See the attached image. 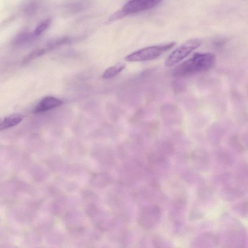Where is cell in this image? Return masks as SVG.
<instances>
[{
    "instance_id": "obj_7",
    "label": "cell",
    "mask_w": 248,
    "mask_h": 248,
    "mask_svg": "<svg viewBox=\"0 0 248 248\" xmlns=\"http://www.w3.org/2000/svg\"><path fill=\"white\" fill-rule=\"evenodd\" d=\"M147 160L149 167L153 170L158 169H165L168 166L167 157L161 153H151L147 155Z\"/></svg>"
},
{
    "instance_id": "obj_6",
    "label": "cell",
    "mask_w": 248,
    "mask_h": 248,
    "mask_svg": "<svg viewBox=\"0 0 248 248\" xmlns=\"http://www.w3.org/2000/svg\"><path fill=\"white\" fill-rule=\"evenodd\" d=\"M62 101L55 97L47 96L42 99L32 110L34 113H41L57 107Z\"/></svg>"
},
{
    "instance_id": "obj_13",
    "label": "cell",
    "mask_w": 248,
    "mask_h": 248,
    "mask_svg": "<svg viewBox=\"0 0 248 248\" xmlns=\"http://www.w3.org/2000/svg\"><path fill=\"white\" fill-rule=\"evenodd\" d=\"M70 38L68 37H63L57 39L49 43L48 45L49 49H51L55 47L66 44L69 42Z\"/></svg>"
},
{
    "instance_id": "obj_10",
    "label": "cell",
    "mask_w": 248,
    "mask_h": 248,
    "mask_svg": "<svg viewBox=\"0 0 248 248\" xmlns=\"http://www.w3.org/2000/svg\"><path fill=\"white\" fill-rule=\"evenodd\" d=\"M34 36H35L33 33L23 32L16 35L14 39V43L17 45L25 44L30 41Z\"/></svg>"
},
{
    "instance_id": "obj_5",
    "label": "cell",
    "mask_w": 248,
    "mask_h": 248,
    "mask_svg": "<svg viewBox=\"0 0 248 248\" xmlns=\"http://www.w3.org/2000/svg\"><path fill=\"white\" fill-rule=\"evenodd\" d=\"M162 0H131L127 2L121 10L125 16L135 14L151 9L158 5Z\"/></svg>"
},
{
    "instance_id": "obj_15",
    "label": "cell",
    "mask_w": 248,
    "mask_h": 248,
    "mask_svg": "<svg viewBox=\"0 0 248 248\" xmlns=\"http://www.w3.org/2000/svg\"><path fill=\"white\" fill-rule=\"evenodd\" d=\"M237 207L241 216H246L248 213V201L242 202Z\"/></svg>"
},
{
    "instance_id": "obj_17",
    "label": "cell",
    "mask_w": 248,
    "mask_h": 248,
    "mask_svg": "<svg viewBox=\"0 0 248 248\" xmlns=\"http://www.w3.org/2000/svg\"><path fill=\"white\" fill-rule=\"evenodd\" d=\"M36 5L34 3L31 4L29 5L27 8L26 12L28 14H31V12H33L35 11Z\"/></svg>"
},
{
    "instance_id": "obj_3",
    "label": "cell",
    "mask_w": 248,
    "mask_h": 248,
    "mask_svg": "<svg viewBox=\"0 0 248 248\" xmlns=\"http://www.w3.org/2000/svg\"><path fill=\"white\" fill-rule=\"evenodd\" d=\"M161 217V210L157 204L152 203L143 206L139 211L137 222L146 230L154 228L159 223Z\"/></svg>"
},
{
    "instance_id": "obj_9",
    "label": "cell",
    "mask_w": 248,
    "mask_h": 248,
    "mask_svg": "<svg viewBox=\"0 0 248 248\" xmlns=\"http://www.w3.org/2000/svg\"><path fill=\"white\" fill-rule=\"evenodd\" d=\"M125 66V64L123 63H118L112 66L105 70L102 75V78L105 79L112 78L121 73Z\"/></svg>"
},
{
    "instance_id": "obj_8",
    "label": "cell",
    "mask_w": 248,
    "mask_h": 248,
    "mask_svg": "<svg viewBox=\"0 0 248 248\" xmlns=\"http://www.w3.org/2000/svg\"><path fill=\"white\" fill-rule=\"evenodd\" d=\"M20 113H15L5 117L0 124V129L3 130L18 124L23 119Z\"/></svg>"
},
{
    "instance_id": "obj_11",
    "label": "cell",
    "mask_w": 248,
    "mask_h": 248,
    "mask_svg": "<svg viewBox=\"0 0 248 248\" xmlns=\"http://www.w3.org/2000/svg\"><path fill=\"white\" fill-rule=\"evenodd\" d=\"M46 51L45 48H39L34 50L30 52L26 56L24 57L22 62L26 63L31 61L43 55Z\"/></svg>"
},
{
    "instance_id": "obj_1",
    "label": "cell",
    "mask_w": 248,
    "mask_h": 248,
    "mask_svg": "<svg viewBox=\"0 0 248 248\" xmlns=\"http://www.w3.org/2000/svg\"><path fill=\"white\" fill-rule=\"evenodd\" d=\"M216 62V56L211 53H196L188 59L178 64L172 74L177 77H184L207 71Z\"/></svg>"
},
{
    "instance_id": "obj_12",
    "label": "cell",
    "mask_w": 248,
    "mask_h": 248,
    "mask_svg": "<svg viewBox=\"0 0 248 248\" xmlns=\"http://www.w3.org/2000/svg\"><path fill=\"white\" fill-rule=\"evenodd\" d=\"M51 22V19H46L39 23L34 31L35 36H38L43 33L49 27Z\"/></svg>"
},
{
    "instance_id": "obj_2",
    "label": "cell",
    "mask_w": 248,
    "mask_h": 248,
    "mask_svg": "<svg viewBox=\"0 0 248 248\" xmlns=\"http://www.w3.org/2000/svg\"><path fill=\"white\" fill-rule=\"evenodd\" d=\"M175 44V42H172L164 45L148 46L128 55L125 60L132 62L153 60L171 49Z\"/></svg>"
},
{
    "instance_id": "obj_16",
    "label": "cell",
    "mask_w": 248,
    "mask_h": 248,
    "mask_svg": "<svg viewBox=\"0 0 248 248\" xmlns=\"http://www.w3.org/2000/svg\"><path fill=\"white\" fill-rule=\"evenodd\" d=\"M124 16H125L124 14L123 13V12L121 10H119V11L115 12L113 15L110 16L109 18L108 19V21L109 22H112L115 20L120 19Z\"/></svg>"
},
{
    "instance_id": "obj_14",
    "label": "cell",
    "mask_w": 248,
    "mask_h": 248,
    "mask_svg": "<svg viewBox=\"0 0 248 248\" xmlns=\"http://www.w3.org/2000/svg\"><path fill=\"white\" fill-rule=\"evenodd\" d=\"M202 217V213L196 208L191 209L188 215V218L190 220H196L201 219Z\"/></svg>"
},
{
    "instance_id": "obj_4",
    "label": "cell",
    "mask_w": 248,
    "mask_h": 248,
    "mask_svg": "<svg viewBox=\"0 0 248 248\" xmlns=\"http://www.w3.org/2000/svg\"><path fill=\"white\" fill-rule=\"evenodd\" d=\"M202 41L199 39H190L174 50L167 58L165 65L171 67L177 64L186 57L193 51L198 48Z\"/></svg>"
}]
</instances>
